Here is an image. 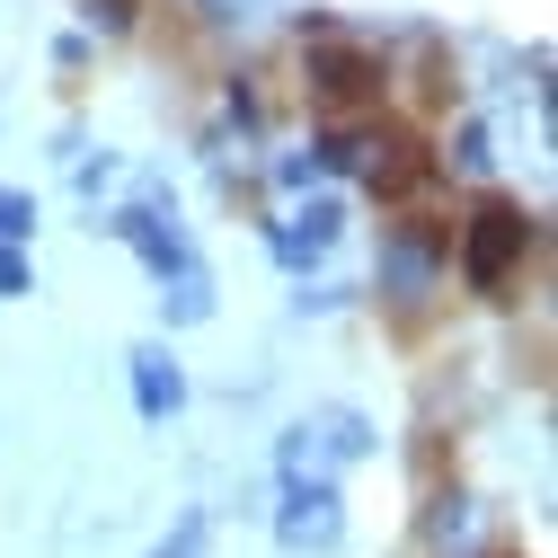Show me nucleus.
Returning <instances> with one entry per match:
<instances>
[{"label":"nucleus","instance_id":"nucleus-4","mask_svg":"<svg viewBox=\"0 0 558 558\" xmlns=\"http://www.w3.org/2000/svg\"><path fill=\"white\" fill-rule=\"evenodd\" d=\"M345 514H337V487L328 478H293L284 487V514H275V541L284 549H337Z\"/></svg>","mask_w":558,"mask_h":558},{"label":"nucleus","instance_id":"nucleus-5","mask_svg":"<svg viewBox=\"0 0 558 558\" xmlns=\"http://www.w3.org/2000/svg\"><path fill=\"white\" fill-rule=\"evenodd\" d=\"M133 399H143V416L160 426V416L186 399V381H178V364H169V345H143V355H133Z\"/></svg>","mask_w":558,"mask_h":558},{"label":"nucleus","instance_id":"nucleus-2","mask_svg":"<svg viewBox=\"0 0 558 558\" xmlns=\"http://www.w3.org/2000/svg\"><path fill=\"white\" fill-rule=\"evenodd\" d=\"M523 240H532V222L514 214L506 195L470 204V222H461V275H470V293H506V275H514Z\"/></svg>","mask_w":558,"mask_h":558},{"label":"nucleus","instance_id":"nucleus-3","mask_svg":"<svg viewBox=\"0 0 558 558\" xmlns=\"http://www.w3.org/2000/svg\"><path fill=\"white\" fill-rule=\"evenodd\" d=\"M435 284H444V240L416 231V222H399V231L381 240V293H390L399 311H426Z\"/></svg>","mask_w":558,"mask_h":558},{"label":"nucleus","instance_id":"nucleus-1","mask_svg":"<svg viewBox=\"0 0 558 558\" xmlns=\"http://www.w3.org/2000/svg\"><path fill=\"white\" fill-rule=\"evenodd\" d=\"M302 72H311V98H319L328 116H364V107L390 89L381 53H373L364 36H345V27H311V36H302Z\"/></svg>","mask_w":558,"mask_h":558},{"label":"nucleus","instance_id":"nucleus-7","mask_svg":"<svg viewBox=\"0 0 558 558\" xmlns=\"http://www.w3.org/2000/svg\"><path fill=\"white\" fill-rule=\"evenodd\" d=\"M426 532H435V549H444V541H461V532H470V506H461V497H435Z\"/></svg>","mask_w":558,"mask_h":558},{"label":"nucleus","instance_id":"nucleus-9","mask_svg":"<svg viewBox=\"0 0 558 558\" xmlns=\"http://www.w3.org/2000/svg\"><path fill=\"white\" fill-rule=\"evenodd\" d=\"M27 284H36V266H27L10 240H0V293H27Z\"/></svg>","mask_w":558,"mask_h":558},{"label":"nucleus","instance_id":"nucleus-10","mask_svg":"<svg viewBox=\"0 0 558 558\" xmlns=\"http://www.w3.org/2000/svg\"><path fill=\"white\" fill-rule=\"evenodd\" d=\"M195 541H204V523H195V514H186V523H178V541H169V549H160V558H195Z\"/></svg>","mask_w":558,"mask_h":558},{"label":"nucleus","instance_id":"nucleus-8","mask_svg":"<svg viewBox=\"0 0 558 558\" xmlns=\"http://www.w3.org/2000/svg\"><path fill=\"white\" fill-rule=\"evenodd\" d=\"M27 222H36V204H27V195H10V186H0V240H27Z\"/></svg>","mask_w":558,"mask_h":558},{"label":"nucleus","instance_id":"nucleus-6","mask_svg":"<svg viewBox=\"0 0 558 558\" xmlns=\"http://www.w3.org/2000/svg\"><path fill=\"white\" fill-rule=\"evenodd\" d=\"M337 222H345V214H337V204L319 195L311 214H293V231H275V257H284V266H311V257L337 240Z\"/></svg>","mask_w":558,"mask_h":558}]
</instances>
